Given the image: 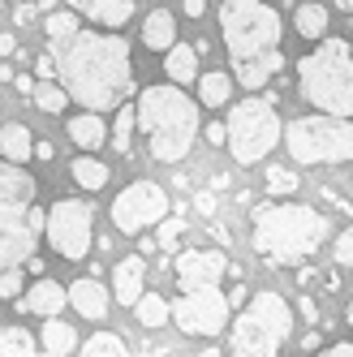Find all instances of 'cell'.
Listing matches in <instances>:
<instances>
[{"mask_svg": "<svg viewBox=\"0 0 353 357\" xmlns=\"http://www.w3.org/2000/svg\"><path fill=\"white\" fill-rule=\"evenodd\" d=\"M69 176H73L82 190H104V185H108V168L99 164V160H91V155H78V160H73V164H69Z\"/></svg>", "mask_w": 353, "mask_h": 357, "instance_id": "27", "label": "cell"}, {"mask_svg": "<svg viewBox=\"0 0 353 357\" xmlns=\"http://www.w3.org/2000/svg\"><path fill=\"white\" fill-rule=\"evenodd\" d=\"M301 349H310V353H315V349H323V340H319V331H310V336L301 340Z\"/></svg>", "mask_w": 353, "mask_h": 357, "instance_id": "44", "label": "cell"}, {"mask_svg": "<svg viewBox=\"0 0 353 357\" xmlns=\"http://www.w3.org/2000/svg\"><path fill=\"white\" fill-rule=\"evenodd\" d=\"M78 349H82V357H130V349H125V340L117 331H95V336L82 340Z\"/></svg>", "mask_w": 353, "mask_h": 357, "instance_id": "29", "label": "cell"}, {"mask_svg": "<svg viewBox=\"0 0 353 357\" xmlns=\"http://www.w3.org/2000/svg\"><path fill=\"white\" fill-rule=\"evenodd\" d=\"M43 31H47V43H69L73 35H78V13H47L43 22Z\"/></svg>", "mask_w": 353, "mask_h": 357, "instance_id": "31", "label": "cell"}, {"mask_svg": "<svg viewBox=\"0 0 353 357\" xmlns=\"http://www.w3.org/2000/svg\"><path fill=\"white\" fill-rule=\"evenodd\" d=\"M61 86L69 99L87 104V112H104L117 108L121 95L134 86V61H130V43L121 35L104 31H78L57 56Z\"/></svg>", "mask_w": 353, "mask_h": 357, "instance_id": "1", "label": "cell"}, {"mask_svg": "<svg viewBox=\"0 0 353 357\" xmlns=\"http://www.w3.org/2000/svg\"><path fill=\"white\" fill-rule=\"evenodd\" d=\"M297 91L327 116H353V43L323 39L297 61Z\"/></svg>", "mask_w": 353, "mask_h": 357, "instance_id": "4", "label": "cell"}, {"mask_svg": "<svg viewBox=\"0 0 353 357\" xmlns=\"http://www.w3.org/2000/svg\"><path fill=\"white\" fill-rule=\"evenodd\" d=\"M267 190H271V194H293V190H297V172H289L285 164L267 168Z\"/></svg>", "mask_w": 353, "mask_h": 357, "instance_id": "34", "label": "cell"}, {"mask_svg": "<svg viewBox=\"0 0 353 357\" xmlns=\"http://www.w3.org/2000/svg\"><path fill=\"white\" fill-rule=\"evenodd\" d=\"M237 69V82L241 86H250V91H259V86H267L276 73L285 69V56H280V47L276 52H263V56H250V61H241V65H233Z\"/></svg>", "mask_w": 353, "mask_h": 357, "instance_id": "18", "label": "cell"}, {"mask_svg": "<svg viewBox=\"0 0 353 357\" xmlns=\"http://www.w3.org/2000/svg\"><path fill=\"white\" fill-rule=\"evenodd\" d=\"M0 56H17V35H13V31L0 35Z\"/></svg>", "mask_w": 353, "mask_h": 357, "instance_id": "39", "label": "cell"}, {"mask_svg": "<svg viewBox=\"0 0 353 357\" xmlns=\"http://www.w3.org/2000/svg\"><path fill=\"white\" fill-rule=\"evenodd\" d=\"M293 26H297L301 39H323V31H327V9L319 5V0H301L297 13H293Z\"/></svg>", "mask_w": 353, "mask_h": 357, "instance_id": "24", "label": "cell"}, {"mask_svg": "<svg viewBox=\"0 0 353 357\" xmlns=\"http://www.w3.org/2000/svg\"><path fill=\"white\" fill-rule=\"evenodd\" d=\"M35 73H39V78L47 82V78H52V73H57V56H52V52H43V56L35 61Z\"/></svg>", "mask_w": 353, "mask_h": 357, "instance_id": "37", "label": "cell"}, {"mask_svg": "<svg viewBox=\"0 0 353 357\" xmlns=\"http://www.w3.org/2000/svg\"><path fill=\"white\" fill-rule=\"evenodd\" d=\"M13 17H17V26H27V22L35 17V9L27 5V0H22V5H17V13H13Z\"/></svg>", "mask_w": 353, "mask_h": 357, "instance_id": "42", "label": "cell"}, {"mask_svg": "<svg viewBox=\"0 0 353 357\" xmlns=\"http://www.w3.org/2000/svg\"><path fill=\"white\" fill-rule=\"evenodd\" d=\"M138 130L147 138V151L151 160L160 164H176L190 155V146L198 138V104L172 82H160V86H147L138 91Z\"/></svg>", "mask_w": 353, "mask_h": 357, "instance_id": "2", "label": "cell"}, {"mask_svg": "<svg viewBox=\"0 0 353 357\" xmlns=\"http://www.w3.org/2000/svg\"><path fill=\"white\" fill-rule=\"evenodd\" d=\"M164 69H168V82H172V86L190 82L194 73H198V47H190V43H172V47H168Z\"/></svg>", "mask_w": 353, "mask_h": 357, "instance_id": "23", "label": "cell"}, {"mask_svg": "<svg viewBox=\"0 0 353 357\" xmlns=\"http://www.w3.org/2000/svg\"><path fill=\"white\" fill-rule=\"evenodd\" d=\"M65 301H69V289H61L57 280L39 275L35 284L22 293V310H27V314H39V319H57V310H65Z\"/></svg>", "mask_w": 353, "mask_h": 357, "instance_id": "15", "label": "cell"}, {"mask_svg": "<svg viewBox=\"0 0 353 357\" xmlns=\"http://www.w3.org/2000/svg\"><path fill=\"white\" fill-rule=\"evenodd\" d=\"M31 99H35V108H39V112L57 116V112H65V104H69V91L57 86V82H39V86L31 91Z\"/></svg>", "mask_w": 353, "mask_h": 357, "instance_id": "30", "label": "cell"}, {"mask_svg": "<svg viewBox=\"0 0 353 357\" xmlns=\"http://www.w3.org/2000/svg\"><path fill=\"white\" fill-rule=\"evenodd\" d=\"M220 31H224V47H229L233 65L276 52L280 43V13L263 0H224L220 5Z\"/></svg>", "mask_w": 353, "mask_h": 357, "instance_id": "6", "label": "cell"}, {"mask_svg": "<svg viewBox=\"0 0 353 357\" xmlns=\"http://www.w3.org/2000/svg\"><path fill=\"white\" fill-rule=\"evenodd\" d=\"M17 5H22V0H17Z\"/></svg>", "mask_w": 353, "mask_h": 357, "instance_id": "48", "label": "cell"}, {"mask_svg": "<svg viewBox=\"0 0 353 357\" xmlns=\"http://www.w3.org/2000/svg\"><path fill=\"white\" fill-rule=\"evenodd\" d=\"M138 130V112H134V104H125L121 112H117V130H112V146L121 151V155H125V151H130V134Z\"/></svg>", "mask_w": 353, "mask_h": 357, "instance_id": "32", "label": "cell"}, {"mask_svg": "<svg viewBox=\"0 0 353 357\" xmlns=\"http://www.w3.org/2000/svg\"><path fill=\"white\" fill-rule=\"evenodd\" d=\"M207 138H211L216 146H224V142H229V125H220V121H216V125H207Z\"/></svg>", "mask_w": 353, "mask_h": 357, "instance_id": "38", "label": "cell"}, {"mask_svg": "<svg viewBox=\"0 0 353 357\" xmlns=\"http://www.w3.org/2000/svg\"><path fill=\"white\" fill-rule=\"evenodd\" d=\"M0 357H39V336L27 327H0Z\"/></svg>", "mask_w": 353, "mask_h": 357, "instance_id": "25", "label": "cell"}, {"mask_svg": "<svg viewBox=\"0 0 353 357\" xmlns=\"http://www.w3.org/2000/svg\"><path fill=\"white\" fill-rule=\"evenodd\" d=\"M198 357H220V349H203V353H198Z\"/></svg>", "mask_w": 353, "mask_h": 357, "instance_id": "46", "label": "cell"}, {"mask_svg": "<svg viewBox=\"0 0 353 357\" xmlns=\"http://www.w3.org/2000/svg\"><path fill=\"white\" fill-rule=\"evenodd\" d=\"M69 9L82 13L87 22H95V26H104V31H121L134 17V0H69Z\"/></svg>", "mask_w": 353, "mask_h": 357, "instance_id": "14", "label": "cell"}, {"mask_svg": "<svg viewBox=\"0 0 353 357\" xmlns=\"http://www.w3.org/2000/svg\"><path fill=\"white\" fill-rule=\"evenodd\" d=\"M142 271H147L142 254H130V259L117 263V271H112V293H117L121 305H138V297H142Z\"/></svg>", "mask_w": 353, "mask_h": 357, "instance_id": "16", "label": "cell"}, {"mask_svg": "<svg viewBox=\"0 0 353 357\" xmlns=\"http://www.w3.org/2000/svg\"><path fill=\"white\" fill-rule=\"evenodd\" d=\"M345 319H349V327H353V305H349V314H345Z\"/></svg>", "mask_w": 353, "mask_h": 357, "instance_id": "47", "label": "cell"}, {"mask_svg": "<svg viewBox=\"0 0 353 357\" xmlns=\"http://www.w3.org/2000/svg\"><path fill=\"white\" fill-rule=\"evenodd\" d=\"M69 138H73V146L95 151V146L108 142V125L99 112H78V116H69Z\"/></svg>", "mask_w": 353, "mask_h": 357, "instance_id": "22", "label": "cell"}, {"mask_svg": "<svg viewBox=\"0 0 353 357\" xmlns=\"http://www.w3.org/2000/svg\"><path fill=\"white\" fill-rule=\"evenodd\" d=\"M181 237H186V220H176V215L160 220V237H156V245H164V250H181Z\"/></svg>", "mask_w": 353, "mask_h": 357, "instance_id": "33", "label": "cell"}, {"mask_svg": "<svg viewBox=\"0 0 353 357\" xmlns=\"http://www.w3.org/2000/svg\"><path fill=\"white\" fill-rule=\"evenodd\" d=\"M172 319L186 336H220V331L229 327V297L220 289L181 293V301L172 305Z\"/></svg>", "mask_w": 353, "mask_h": 357, "instance_id": "12", "label": "cell"}, {"mask_svg": "<svg viewBox=\"0 0 353 357\" xmlns=\"http://www.w3.org/2000/svg\"><path fill=\"white\" fill-rule=\"evenodd\" d=\"M229 146L233 151V160L237 164H259V160H267L271 151H276V142L285 138V130H280V116H276V108L267 104V99H241V104H233L229 108Z\"/></svg>", "mask_w": 353, "mask_h": 357, "instance_id": "9", "label": "cell"}, {"mask_svg": "<svg viewBox=\"0 0 353 357\" xmlns=\"http://www.w3.org/2000/svg\"><path fill=\"white\" fill-rule=\"evenodd\" d=\"M293 327V310L289 301L280 293H255L250 297V305L237 314L233 323V357H276V349H280V340L289 336Z\"/></svg>", "mask_w": 353, "mask_h": 357, "instance_id": "7", "label": "cell"}, {"mask_svg": "<svg viewBox=\"0 0 353 357\" xmlns=\"http://www.w3.org/2000/svg\"><path fill=\"white\" fill-rule=\"evenodd\" d=\"M336 5H340V9H345V13H353V0H336Z\"/></svg>", "mask_w": 353, "mask_h": 357, "instance_id": "45", "label": "cell"}, {"mask_svg": "<svg viewBox=\"0 0 353 357\" xmlns=\"http://www.w3.org/2000/svg\"><path fill=\"white\" fill-rule=\"evenodd\" d=\"M327 220L301 202H276L255 215V250L271 263H301L323 245Z\"/></svg>", "mask_w": 353, "mask_h": 357, "instance_id": "5", "label": "cell"}, {"mask_svg": "<svg viewBox=\"0 0 353 357\" xmlns=\"http://www.w3.org/2000/svg\"><path fill=\"white\" fill-rule=\"evenodd\" d=\"M289 155L297 164H349L353 160V121L349 116H297L285 130Z\"/></svg>", "mask_w": 353, "mask_h": 357, "instance_id": "8", "label": "cell"}, {"mask_svg": "<svg viewBox=\"0 0 353 357\" xmlns=\"http://www.w3.org/2000/svg\"><path fill=\"white\" fill-rule=\"evenodd\" d=\"M47 215L35 207V176L0 160V271L27 263Z\"/></svg>", "mask_w": 353, "mask_h": 357, "instance_id": "3", "label": "cell"}, {"mask_svg": "<svg viewBox=\"0 0 353 357\" xmlns=\"http://www.w3.org/2000/svg\"><path fill=\"white\" fill-rule=\"evenodd\" d=\"M323 357H353V344H349V340H340V344H327V349H323Z\"/></svg>", "mask_w": 353, "mask_h": 357, "instance_id": "40", "label": "cell"}, {"mask_svg": "<svg viewBox=\"0 0 353 357\" xmlns=\"http://www.w3.org/2000/svg\"><path fill=\"white\" fill-rule=\"evenodd\" d=\"M336 263H349L353 267V228H345V233L336 237Z\"/></svg>", "mask_w": 353, "mask_h": 357, "instance_id": "36", "label": "cell"}, {"mask_svg": "<svg viewBox=\"0 0 353 357\" xmlns=\"http://www.w3.org/2000/svg\"><path fill=\"white\" fill-rule=\"evenodd\" d=\"M142 43L151 47V52H168V47L176 43V17L168 9H156L142 17Z\"/></svg>", "mask_w": 353, "mask_h": 357, "instance_id": "21", "label": "cell"}, {"mask_svg": "<svg viewBox=\"0 0 353 357\" xmlns=\"http://www.w3.org/2000/svg\"><path fill=\"white\" fill-rule=\"evenodd\" d=\"M134 314H138V323H142V327L156 331V327H164V323L172 319V305H168L164 297H156V293H142V297H138V305H134Z\"/></svg>", "mask_w": 353, "mask_h": 357, "instance_id": "28", "label": "cell"}, {"mask_svg": "<svg viewBox=\"0 0 353 357\" xmlns=\"http://www.w3.org/2000/svg\"><path fill=\"white\" fill-rule=\"evenodd\" d=\"M224 271H229L224 250H181V254H176V284H181V293L220 289Z\"/></svg>", "mask_w": 353, "mask_h": 357, "instance_id": "13", "label": "cell"}, {"mask_svg": "<svg viewBox=\"0 0 353 357\" xmlns=\"http://www.w3.org/2000/svg\"><path fill=\"white\" fill-rule=\"evenodd\" d=\"M207 13V0H186V17H203Z\"/></svg>", "mask_w": 353, "mask_h": 357, "instance_id": "41", "label": "cell"}, {"mask_svg": "<svg viewBox=\"0 0 353 357\" xmlns=\"http://www.w3.org/2000/svg\"><path fill=\"white\" fill-rule=\"evenodd\" d=\"M69 301H73V310H78L82 319H104L108 314V289L99 284V280H73L69 284Z\"/></svg>", "mask_w": 353, "mask_h": 357, "instance_id": "17", "label": "cell"}, {"mask_svg": "<svg viewBox=\"0 0 353 357\" xmlns=\"http://www.w3.org/2000/svg\"><path fill=\"white\" fill-rule=\"evenodd\" d=\"M22 284H27V280H22V271H17V267H9V271H0V297H5V301L22 297Z\"/></svg>", "mask_w": 353, "mask_h": 357, "instance_id": "35", "label": "cell"}, {"mask_svg": "<svg viewBox=\"0 0 353 357\" xmlns=\"http://www.w3.org/2000/svg\"><path fill=\"white\" fill-rule=\"evenodd\" d=\"M297 310L306 314V319H319V310H315V301H310V297H301V301H297Z\"/></svg>", "mask_w": 353, "mask_h": 357, "instance_id": "43", "label": "cell"}, {"mask_svg": "<svg viewBox=\"0 0 353 357\" xmlns=\"http://www.w3.org/2000/svg\"><path fill=\"white\" fill-rule=\"evenodd\" d=\"M168 220V194L156 181H134L125 185L112 202V224L121 233H142V228Z\"/></svg>", "mask_w": 353, "mask_h": 357, "instance_id": "11", "label": "cell"}, {"mask_svg": "<svg viewBox=\"0 0 353 357\" xmlns=\"http://www.w3.org/2000/svg\"><path fill=\"white\" fill-rule=\"evenodd\" d=\"M35 155V138L22 121H5L0 125V160L5 164H27Z\"/></svg>", "mask_w": 353, "mask_h": 357, "instance_id": "19", "label": "cell"}, {"mask_svg": "<svg viewBox=\"0 0 353 357\" xmlns=\"http://www.w3.org/2000/svg\"><path fill=\"white\" fill-rule=\"evenodd\" d=\"M47 241L61 259H82L95 241V211L82 198H61L52 211H47Z\"/></svg>", "mask_w": 353, "mask_h": 357, "instance_id": "10", "label": "cell"}, {"mask_svg": "<svg viewBox=\"0 0 353 357\" xmlns=\"http://www.w3.org/2000/svg\"><path fill=\"white\" fill-rule=\"evenodd\" d=\"M229 95H233V78H229V73H220V69L203 73V82H198V104L224 108V104H229Z\"/></svg>", "mask_w": 353, "mask_h": 357, "instance_id": "26", "label": "cell"}, {"mask_svg": "<svg viewBox=\"0 0 353 357\" xmlns=\"http://www.w3.org/2000/svg\"><path fill=\"white\" fill-rule=\"evenodd\" d=\"M78 349V331L61 319H43V331H39V357H69Z\"/></svg>", "mask_w": 353, "mask_h": 357, "instance_id": "20", "label": "cell"}]
</instances>
